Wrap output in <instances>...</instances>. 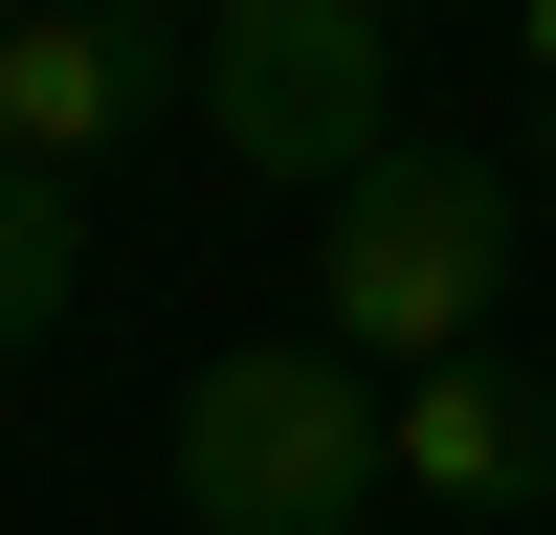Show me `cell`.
Returning <instances> with one entry per match:
<instances>
[{
  "mask_svg": "<svg viewBox=\"0 0 556 535\" xmlns=\"http://www.w3.org/2000/svg\"><path fill=\"white\" fill-rule=\"evenodd\" d=\"M490 312H513V178L468 134H379L312 201V335L424 380V357H490Z\"/></svg>",
  "mask_w": 556,
  "mask_h": 535,
  "instance_id": "cell-1",
  "label": "cell"
},
{
  "mask_svg": "<svg viewBox=\"0 0 556 535\" xmlns=\"http://www.w3.org/2000/svg\"><path fill=\"white\" fill-rule=\"evenodd\" d=\"M401 490V380L334 335H245L178 380V513L201 535H356Z\"/></svg>",
  "mask_w": 556,
  "mask_h": 535,
  "instance_id": "cell-2",
  "label": "cell"
},
{
  "mask_svg": "<svg viewBox=\"0 0 556 535\" xmlns=\"http://www.w3.org/2000/svg\"><path fill=\"white\" fill-rule=\"evenodd\" d=\"M201 134H223V178H290V201H334V178L401 134L379 0H245V23H201Z\"/></svg>",
  "mask_w": 556,
  "mask_h": 535,
  "instance_id": "cell-3",
  "label": "cell"
},
{
  "mask_svg": "<svg viewBox=\"0 0 556 535\" xmlns=\"http://www.w3.org/2000/svg\"><path fill=\"white\" fill-rule=\"evenodd\" d=\"M156 89H178L156 67V0H0V157L23 178L89 201V178L156 134Z\"/></svg>",
  "mask_w": 556,
  "mask_h": 535,
  "instance_id": "cell-4",
  "label": "cell"
},
{
  "mask_svg": "<svg viewBox=\"0 0 556 535\" xmlns=\"http://www.w3.org/2000/svg\"><path fill=\"white\" fill-rule=\"evenodd\" d=\"M401 490L468 513V535L556 513V401L513 380V357H424V380H401Z\"/></svg>",
  "mask_w": 556,
  "mask_h": 535,
  "instance_id": "cell-5",
  "label": "cell"
},
{
  "mask_svg": "<svg viewBox=\"0 0 556 535\" xmlns=\"http://www.w3.org/2000/svg\"><path fill=\"white\" fill-rule=\"evenodd\" d=\"M67 290H89V201H67V178H23V157H0V380H23L45 335H67Z\"/></svg>",
  "mask_w": 556,
  "mask_h": 535,
  "instance_id": "cell-6",
  "label": "cell"
},
{
  "mask_svg": "<svg viewBox=\"0 0 556 535\" xmlns=\"http://www.w3.org/2000/svg\"><path fill=\"white\" fill-rule=\"evenodd\" d=\"M513 23H534V89H556V0H513Z\"/></svg>",
  "mask_w": 556,
  "mask_h": 535,
  "instance_id": "cell-7",
  "label": "cell"
},
{
  "mask_svg": "<svg viewBox=\"0 0 556 535\" xmlns=\"http://www.w3.org/2000/svg\"><path fill=\"white\" fill-rule=\"evenodd\" d=\"M156 23H245V0H156Z\"/></svg>",
  "mask_w": 556,
  "mask_h": 535,
  "instance_id": "cell-8",
  "label": "cell"
}]
</instances>
